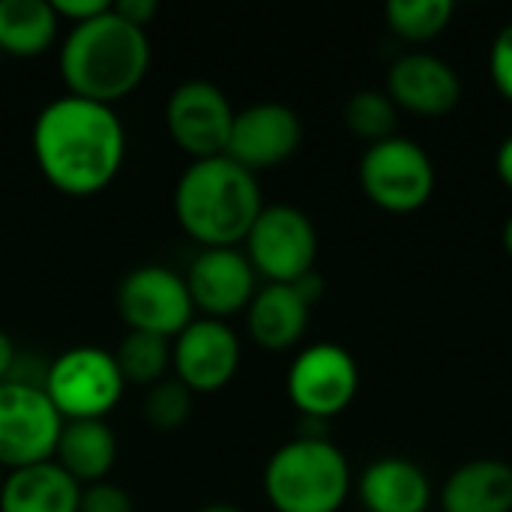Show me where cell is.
I'll return each mask as SVG.
<instances>
[{
  "label": "cell",
  "instance_id": "6da1fadb",
  "mask_svg": "<svg viewBox=\"0 0 512 512\" xmlns=\"http://www.w3.org/2000/svg\"><path fill=\"white\" fill-rule=\"evenodd\" d=\"M33 159L39 174L69 198L105 192L126 159V129L111 105L60 96L33 120Z\"/></svg>",
  "mask_w": 512,
  "mask_h": 512
},
{
  "label": "cell",
  "instance_id": "7a4b0ae2",
  "mask_svg": "<svg viewBox=\"0 0 512 512\" xmlns=\"http://www.w3.org/2000/svg\"><path fill=\"white\" fill-rule=\"evenodd\" d=\"M57 69L69 96L114 108L147 78V30L123 21L111 6L99 18L75 24L66 33L57 54Z\"/></svg>",
  "mask_w": 512,
  "mask_h": 512
},
{
  "label": "cell",
  "instance_id": "3957f363",
  "mask_svg": "<svg viewBox=\"0 0 512 512\" xmlns=\"http://www.w3.org/2000/svg\"><path fill=\"white\" fill-rule=\"evenodd\" d=\"M261 210L258 177L228 156L192 162L174 189V216L201 249L240 246Z\"/></svg>",
  "mask_w": 512,
  "mask_h": 512
},
{
  "label": "cell",
  "instance_id": "277c9868",
  "mask_svg": "<svg viewBox=\"0 0 512 512\" xmlns=\"http://www.w3.org/2000/svg\"><path fill=\"white\" fill-rule=\"evenodd\" d=\"M264 495L276 512H339L351 495V465L327 438H294L270 456Z\"/></svg>",
  "mask_w": 512,
  "mask_h": 512
},
{
  "label": "cell",
  "instance_id": "5b68a950",
  "mask_svg": "<svg viewBox=\"0 0 512 512\" xmlns=\"http://www.w3.org/2000/svg\"><path fill=\"white\" fill-rule=\"evenodd\" d=\"M42 390L48 393L63 423L105 420L120 405L126 381L111 351L78 345L48 360V375Z\"/></svg>",
  "mask_w": 512,
  "mask_h": 512
},
{
  "label": "cell",
  "instance_id": "8992f818",
  "mask_svg": "<svg viewBox=\"0 0 512 512\" xmlns=\"http://www.w3.org/2000/svg\"><path fill=\"white\" fill-rule=\"evenodd\" d=\"M363 195L387 213H414L429 204L435 192V165L429 153L402 135L369 144L360 159Z\"/></svg>",
  "mask_w": 512,
  "mask_h": 512
},
{
  "label": "cell",
  "instance_id": "52a82bcc",
  "mask_svg": "<svg viewBox=\"0 0 512 512\" xmlns=\"http://www.w3.org/2000/svg\"><path fill=\"white\" fill-rule=\"evenodd\" d=\"M246 258L267 285H291L315 270L318 231L312 219L291 204H270L246 234Z\"/></svg>",
  "mask_w": 512,
  "mask_h": 512
},
{
  "label": "cell",
  "instance_id": "ba28073f",
  "mask_svg": "<svg viewBox=\"0 0 512 512\" xmlns=\"http://www.w3.org/2000/svg\"><path fill=\"white\" fill-rule=\"evenodd\" d=\"M117 315L129 333H150L171 342L195 321V306L180 273L144 264L117 285Z\"/></svg>",
  "mask_w": 512,
  "mask_h": 512
},
{
  "label": "cell",
  "instance_id": "9c48e42d",
  "mask_svg": "<svg viewBox=\"0 0 512 512\" xmlns=\"http://www.w3.org/2000/svg\"><path fill=\"white\" fill-rule=\"evenodd\" d=\"M63 417L42 387L3 381L0 384V468L18 471L51 462Z\"/></svg>",
  "mask_w": 512,
  "mask_h": 512
},
{
  "label": "cell",
  "instance_id": "30bf717a",
  "mask_svg": "<svg viewBox=\"0 0 512 512\" xmlns=\"http://www.w3.org/2000/svg\"><path fill=\"white\" fill-rule=\"evenodd\" d=\"M360 390V369L351 351L333 342L309 345L288 369V399L306 420H333L351 408Z\"/></svg>",
  "mask_w": 512,
  "mask_h": 512
},
{
  "label": "cell",
  "instance_id": "8fae6325",
  "mask_svg": "<svg viewBox=\"0 0 512 512\" xmlns=\"http://www.w3.org/2000/svg\"><path fill=\"white\" fill-rule=\"evenodd\" d=\"M234 117L228 96L210 81H183L165 102V129L192 162L225 156Z\"/></svg>",
  "mask_w": 512,
  "mask_h": 512
},
{
  "label": "cell",
  "instance_id": "7c38bea8",
  "mask_svg": "<svg viewBox=\"0 0 512 512\" xmlns=\"http://www.w3.org/2000/svg\"><path fill=\"white\" fill-rule=\"evenodd\" d=\"M171 369L192 396L219 393L240 369V339L228 321L198 315L177 339H171Z\"/></svg>",
  "mask_w": 512,
  "mask_h": 512
},
{
  "label": "cell",
  "instance_id": "4fadbf2b",
  "mask_svg": "<svg viewBox=\"0 0 512 512\" xmlns=\"http://www.w3.org/2000/svg\"><path fill=\"white\" fill-rule=\"evenodd\" d=\"M183 279L195 312L213 321H228L237 312H246L258 291V273L252 270L246 252H240L237 246L201 249Z\"/></svg>",
  "mask_w": 512,
  "mask_h": 512
},
{
  "label": "cell",
  "instance_id": "5bb4252c",
  "mask_svg": "<svg viewBox=\"0 0 512 512\" xmlns=\"http://www.w3.org/2000/svg\"><path fill=\"white\" fill-rule=\"evenodd\" d=\"M303 141V123L282 102H258L237 111L225 156L258 174L288 162Z\"/></svg>",
  "mask_w": 512,
  "mask_h": 512
},
{
  "label": "cell",
  "instance_id": "9a60e30c",
  "mask_svg": "<svg viewBox=\"0 0 512 512\" xmlns=\"http://www.w3.org/2000/svg\"><path fill=\"white\" fill-rule=\"evenodd\" d=\"M396 108L420 117H444L462 99V81L456 69L426 51H408L393 60L384 90Z\"/></svg>",
  "mask_w": 512,
  "mask_h": 512
},
{
  "label": "cell",
  "instance_id": "2e32d148",
  "mask_svg": "<svg viewBox=\"0 0 512 512\" xmlns=\"http://www.w3.org/2000/svg\"><path fill=\"white\" fill-rule=\"evenodd\" d=\"M357 492L366 512H426L432 504V483L426 471L402 456L372 462L363 471Z\"/></svg>",
  "mask_w": 512,
  "mask_h": 512
},
{
  "label": "cell",
  "instance_id": "e0dca14e",
  "mask_svg": "<svg viewBox=\"0 0 512 512\" xmlns=\"http://www.w3.org/2000/svg\"><path fill=\"white\" fill-rule=\"evenodd\" d=\"M81 486L51 459L9 471L0 489V512H78Z\"/></svg>",
  "mask_w": 512,
  "mask_h": 512
},
{
  "label": "cell",
  "instance_id": "ac0fdd59",
  "mask_svg": "<svg viewBox=\"0 0 512 512\" xmlns=\"http://www.w3.org/2000/svg\"><path fill=\"white\" fill-rule=\"evenodd\" d=\"M309 312L312 306L294 291V285H264L246 309V327L255 345L267 351H288L303 339Z\"/></svg>",
  "mask_w": 512,
  "mask_h": 512
},
{
  "label": "cell",
  "instance_id": "d6986e66",
  "mask_svg": "<svg viewBox=\"0 0 512 512\" xmlns=\"http://www.w3.org/2000/svg\"><path fill=\"white\" fill-rule=\"evenodd\" d=\"M444 512H512V465L474 459L450 474L441 492Z\"/></svg>",
  "mask_w": 512,
  "mask_h": 512
},
{
  "label": "cell",
  "instance_id": "ffe728a7",
  "mask_svg": "<svg viewBox=\"0 0 512 512\" xmlns=\"http://www.w3.org/2000/svg\"><path fill=\"white\" fill-rule=\"evenodd\" d=\"M54 462L78 483H102L117 462V438L105 420H72L63 423L57 438Z\"/></svg>",
  "mask_w": 512,
  "mask_h": 512
},
{
  "label": "cell",
  "instance_id": "44dd1931",
  "mask_svg": "<svg viewBox=\"0 0 512 512\" xmlns=\"http://www.w3.org/2000/svg\"><path fill=\"white\" fill-rule=\"evenodd\" d=\"M51 0H0V54L39 57L57 39Z\"/></svg>",
  "mask_w": 512,
  "mask_h": 512
},
{
  "label": "cell",
  "instance_id": "7402d4cb",
  "mask_svg": "<svg viewBox=\"0 0 512 512\" xmlns=\"http://www.w3.org/2000/svg\"><path fill=\"white\" fill-rule=\"evenodd\" d=\"M114 360L126 384L153 387L165 381L171 369V342L150 333H126L114 351Z\"/></svg>",
  "mask_w": 512,
  "mask_h": 512
},
{
  "label": "cell",
  "instance_id": "603a6c76",
  "mask_svg": "<svg viewBox=\"0 0 512 512\" xmlns=\"http://www.w3.org/2000/svg\"><path fill=\"white\" fill-rule=\"evenodd\" d=\"M453 0H390L384 9L387 27L405 42H429L453 21Z\"/></svg>",
  "mask_w": 512,
  "mask_h": 512
},
{
  "label": "cell",
  "instance_id": "cb8c5ba5",
  "mask_svg": "<svg viewBox=\"0 0 512 512\" xmlns=\"http://www.w3.org/2000/svg\"><path fill=\"white\" fill-rule=\"evenodd\" d=\"M345 126L357 135L366 138L369 144L387 141L396 135V123H399V108L393 105V99L384 90H357L348 102H345Z\"/></svg>",
  "mask_w": 512,
  "mask_h": 512
},
{
  "label": "cell",
  "instance_id": "d4e9b609",
  "mask_svg": "<svg viewBox=\"0 0 512 512\" xmlns=\"http://www.w3.org/2000/svg\"><path fill=\"white\" fill-rule=\"evenodd\" d=\"M192 414V393L177 381L165 378L147 390L144 399V420L156 432H177Z\"/></svg>",
  "mask_w": 512,
  "mask_h": 512
},
{
  "label": "cell",
  "instance_id": "484cf974",
  "mask_svg": "<svg viewBox=\"0 0 512 512\" xmlns=\"http://www.w3.org/2000/svg\"><path fill=\"white\" fill-rule=\"evenodd\" d=\"M78 512H135V504L126 489L102 480L93 486H81V504Z\"/></svg>",
  "mask_w": 512,
  "mask_h": 512
},
{
  "label": "cell",
  "instance_id": "4316f807",
  "mask_svg": "<svg viewBox=\"0 0 512 512\" xmlns=\"http://www.w3.org/2000/svg\"><path fill=\"white\" fill-rule=\"evenodd\" d=\"M489 72H492V84L498 87V93L512 102V24H507L492 42Z\"/></svg>",
  "mask_w": 512,
  "mask_h": 512
},
{
  "label": "cell",
  "instance_id": "83f0119b",
  "mask_svg": "<svg viewBox=\"0 0 512 512\" xmlns=\"http://www.w3.org/2000/svg\"><path fill=\"white\" fill-rule=\"evenodd\" d=\"M51 9L60 21H69L75 27V24L93 21L102 12H108L111 3L108 0H51Z\"/></svg>",
  "mask_w": 512,
  "mask_h": 512
},
{
  "label": "cell",
  "instance_id": "f1b7e54d",
  "mask_svg": "<svg viewBox=\"0 0 512 512\" xmlns=\"http://www.w3.org/2000/svg\"><path fill=\"white\" fill-rule=\"evenodd\" d=\"M114 6V12L123 18V21H129V24H135V27H141V30H147V24L156 18V12H159V3L156 0H120V3H111Z\"/></svg>",
  "mask_w": 512,
  "mask_h": 512
},
{
  "label": "cell",
  "instance_id": "f546056e",
  "mask_svg": "<svg viewBox=\"0 0 512 512\" xmlns=\"http://www.w3.org/2000/svg\"><path fill=\"white\" fill-rule=\"evenodd\" d=\"M294 285V291L309 303V306H315L321 297H324V279L312 270V273H306V276H300L297 282H291Z\"/></svg>",
  "mask_w": 512,
  "mask_h": 512
},
{
  "label": "cell",
  "instance_id": "4dcf8cb0",
  "mask_svg": "<svg viewBox=\"0 0 512 512\" xmlns=\"http://www.w3.org/2000/svg\"><path fill=\"white\" fill-rule=\"evenodd\" d=\"M15 357H18V348L12 345V339L0 330V384L9 381L12 375V366H15Z\"/></svg>",
  "mask_w": 512,
  "mask_h": 512
},
{
  "label": "cell",
  "instance_id": "1f68e13d",
  "mask_svg": "<svg viewBox=\"0 0 512 512\" xmlns=\"http://www.w3.org/2000/svg\"><path fill=\"white\" fill-rule=\"evenodd\" d=\"M495 168H498V177L512 189V135L504 138V144L498 147V156H495Z\"/></svg>",
  "mask_w": 512,
  "mask_h": 512
},
{
  "label": "cell",
  "instance_id": "d6a6232c",
  "mask_svg": "<svg viewBox=\"0 0 512 512\" xmlns=\"http://www.w3.org/2000/svg\"><path fill=\"white\" fill-rule=\"evenodd\" d=\"M198 512H243V510H240V507H234V504L219 501V504H207V507H201Z\"/></svg>",
  "mask_w": 512,
  "mask_h": 512
},
{
  "label": "cell",
  "instance_id": "836d02e7",
  "mask_svg": "<svg viewBox=\"0 0 512 512\" xmlns=\"http://www.w3.org/2000/svg\"><path fill=\"white\" fill-rule=\"evenodd\" d=\"M501 240H504V249H507V255L512 258V213H510V219L504 222V234H501Z\"/></svg>",
  "mask_w": 512,
  "mask_h": 512
},
{
  "label": "cell",
  "instance_id": "e575fe53",
  "mask_svg": "<svg viewBox=\"0 0 512 512\" xmlns=\"http://www.w3.org/2000/svg\"><path fill=\"white\" fill-rule=\"evenodd\" d=\"M3 477H6V474H3V468H0V489H3Z\"/></svg>",
  "mask_w": 512,
  "mask_h": 512
}]
</instances>
